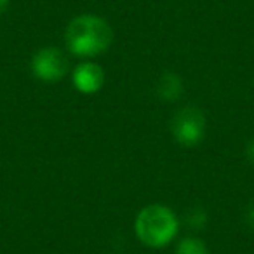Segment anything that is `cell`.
I'll return each instance as SVG.
<instances>
[{"mask_svg":"<svg viewBox=\"0 0 254 254\" xmlns=\"http://www.w3.org/2000/svg\"><path fill=\"white\" fill-rule=\"evenodd\" d=\"M32 73L42 82H58L68 73V60L58 47H42L32 56L30 61Z\"/></svg>","mask_w":254,"mask_h":254,"instance_id":"obj_4","label":"cell"},{"mask_svg":"<svg viewBox=\"0 0 254 254\" xmlns=\"http://www.w3.org/2000/svg\"><path fill=\"white\" fill-rule=\"evenodd\" d=\"M244 219H246V223L251 226V228H254V202H251V204L247 205L246 214H244Z\"/></svg>","mask_w":254,"mask_h":254,"instance_id":"obj_9","label":"cell"},{"mask_svg":"<svg viewBox=\"0 0 254 254\" xmlns=\"http://www.w3.org/2000/svg\"><path fill=\"white\" fill-rule=\"evenodd\" d=\"M64 42L73 56L87 60L110 49L113 42V30L108 21L99 16L80 14L68 23Z\"/></svg>","mask_w":254,"mask_h":254,"instance_id":"obj_1","label":"cell"},{"mask_svg":"<svg viewBox=\"0 0 254 254\" xmlns=\"http://www.w3.org/2000/svg\"><path fill=\"white\" fill-rule=\"evenodd\" d=\"M187 221L191 228H204L205 221H207V214L204 209H191L187 214Z\"/></svg>","mask_w":254,"mask_h":254,"instance_id":"obj_8","label":"cell"},{"mask_svg":"<svg viewBox=\"0 0 254 254\" xmlns=\"http://www.w3.org/2000/svg\"><path fill=\"white\" fill-rule=\"evenodd\" d=\"M246 159L249 160L251 166H254V138L246 145Z\"/></svg>","mask_w":254,"mask_h":254,"instance_id":"obj_10","label":"cell"},{"mask_svg":"<svg viewBox=\"0 0 254 254\" xmlns=\"http://www.w3.org/2000/svg\"><path fill=\"white\" fill-rule=\"evenodd\" d=\"M180 232V219L174 211L162 204H150L138 212L134 221V233L148 247H166L176 239Z\"/></svg>","mask_w":254,"mask_h":254,"instance_id":"obj_2","label":"cell"},{"mask_svg":"<svg viewBox=\"0 0 254 254\" xmlns=\"http://www.w3.org/2000/svg\"><path fill=\"white\" fill-rule=\"evenodd\" d=\"M171 131L180 145L197 146L205 136V115L195 106H183L173 117Z\"/></svg>","mask_w":254,"mask_h":254,"instance_id":"obj_3","label":"cell"},{"mask_svg":"<svg viewBox=\"0 0 254 254\" xmlns=\"http://www.w3.org/2000/svg\"><path fill=\"white\" fill-rule=\"evenodd\" d=\"M9 2H11V0H0V16L4 14L5 9L9 7Z\"/></svg>","mask_w":254,"mask_h":254,"instance_id":"obj_11","label":"cell"},{"mask_svg":"<svg viewBox=\"0 0 254 254\" xmlns=\"http://www.w3.org/2000/svg\"><path fill=\"white\" fill-rule=\"evenodd\" d=\"M71 82H73V87L82 94H96L103 87L105 71L94 61H84L73 68Z\"/></svg>","mask_w":254,"mask_h":254,"instance_id":"obj_5","label":"cell"},{"mask_svg":"<svg viewBox=\"0 0 254 254\" xmlns=\"http://www.w3.org/2000/svg\"><path fill=\"white\" fill-rule=\"evenodd\" d=\"M185 92L183 78L174 71H164L157 84V94L164 101H178Z\"/></svg>","mask_w":254,"mask_h":254,"instance_id":"obj_6","label":"cell"},{"mask_svg":"<svg viewBox=\"0 0 254 254\" xmlns=\"http://www.w3.org/2000/svg\"><path fill=\"white\" fill-rule=\"evenodd\" d=\"M176 254H211L205 242L195 237H185L178 242Z\"/></svg>","mask_w":254,"mask_h":254,"instance_id":"obj_7","label":"cell"}]
</instances>
